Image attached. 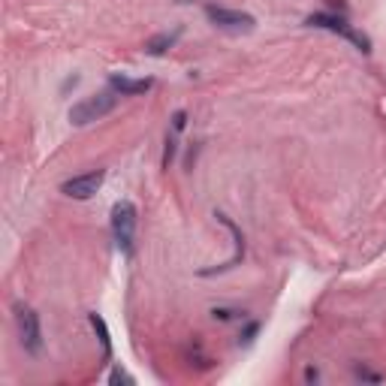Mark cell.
Masks as SVG:
<instances>
[{
	"label": "cell",
	"mask_w": 386,
	"mask_h": 386,
	"mask_svg": "<svg viewBox=\"0 0 386 386\" xmlns=\"http://www.w3.org/2000/svg\"><path fill=\"white\" fill-rule=\"evenodd\" d=\"M136 224H139V208L130 200H118L112 206V239L118 251L130 260L136 254Z\"/></svg>",
	"instance_id": "6da1fadb"
},
{
	"label": "cell",
	"mask_w": 386,
	"mask_h": 386,
	"mask_svg": "<svg viewBox=\"0 0 386 386\" xmlns=\"http://www.w3.org/2000/svg\"><path fill=\"white\" fill-rule=\"evenodd\" d=\"M305 25L329 30V34H338L341 40L357 45V51H362V55H372V40H368L365 34H359V30L347 21V12H311L305 19Z\"/></svg>",
	"instance_id": "7a4b0ae2"
},
{
	"label": "cell",
	"mask_w": 386,
	"mask_h": 386,
	"mask_svg": "<svg viewBox=\"0 0 386 386\" xmlns=\"http://www.w3.org/2000/svg\"><path fill=\"white\" fill-rule=\"evenodd\" d=\"M118 91H100V94H94V97H85V100H79L70 109V124L75 127H85L91 124V121H100L106 118L109 112H115V106H118Z\"/></svg>",
	"instance_id": "3957f363"
},
{
	"label": "cell",
	"mask_w": 386,
	"mask_h": 386,
	"mask_svg": "<svg viewBox=\"0 0 386 386\" xmlns=\"http://www.w3.org/2000/svg\"><path fill=\"white\" fill-rule=\"evenodd\" d=\"M15 323H19V338H21V347H25V353H30V357L43 353L40 314H36L30 305H25V302H19V305H15Z\"/></svg>",
	"instance_id": "277c9868"
},
{
	"label": "cell",
	"mask_w": 386,
	"mask_h": 386,
	"mask_svg": "<svg viewBox=\"0 0 386 386\" xmlns=\"http://www.w3.org/2000/svg\"><path fill=\"white\" fill-rule=\"evenodd\" d=\"M206 19H208L215 27L230 30V34H251V30L256 27V19H254L251 12L226 10V6H215V3L206 6Z\"/></svg>",
	"instance_id": "5b68a950"
},
{
	"label": "cell",
	"mask_w": 386,
	"mask_h": 386,
	"mask_svg": "<svg viewBox=\"0 0 386 386\" xmlns=\"http://www.w3.org/2000/svg\"><path fill=\"white\" fill-rule=\"evenodd\" d=\"M106 181V169H94L85 172V176H73L60 184V193H67L70 200H91Z\"/></svg>",
	"instance_id": "8992f818"
},
{
	"label": "cell",
	"mask_w": 386,
	"mask_h": 386,
	"mask_svg": "<svg viewBox=\"0 0 386 386\" xmlns=\"http://www.w3.org/2000/svg\"><path fill=\"white\" fill-rule=\"evenodd\" d=\"M215 217H217V224H224L226 230L232 232V239H236V256H232V260H226V263H221V266H211V269H200V278H211V275H221V272H230V269H236L239 263L245 260V236H241L239 224L232 221L230 215H224V211H215Z\"/></svg>",
	"instance_id": "52a82bcc"
},
{
	"label": "cell",
	"mask_w": 386,
	"mask_h": 386,
	"mask_svg": "<svg viewBox=\"0 0 386 386\" xmlns=\"http://www.w3.org/2000/svg\"><path fill=\"white\" fill-rule=\"evenodd\" d=\"M109 88L118 91L121 97H139V94H148V91L154 88V79H151V75H145V79H130V75H124V73H112Z\"/></svg>",
	"instance_id": "ba28073f"
},
{
	"label": "cell",
	"mask_w": 386,
	"mask_h": 386,
	"mask_svg": "<svg viewBox=\"0 0 386 386\" xmlns=\"http://www.w3.org/2000/svg\"><path fill=\"white\" fill-rule=\"evenodd\" d=\"M178 40H181V27H176V30H163V34H157V36H151V40H145V55L160 58V55H166V51H169Z\"/></svg>",
	"instance_id": "9c48e42d"
},
{
	"label": "cell",
	"mask_w": 386,
	"mask_h": 386,
	"mask_svg": "<svg viewBox=\"0 0 386 386\" xmlns=\"http://www.w3.org/2000/svg\"><path fill=\"white\" fill-rule=\"evenodd\" d=\"M88 323L94 326V332H97V338H100V344H103V357L106 359H112V338H109V326H106V320L97 311H91L88 314Z\"/></svg>",
	"instance_id": "30bf717a"
},
{
	"label": "cell",
	"mask_w": 386,
	"mask_h": 386,
	"mask_svg": "<svg viewBox=\"0 0 386 386\" xmlns=\"http://www.w3.org/2000/svg\"><path fill=\"white\" fill-rule=\"evenodd\" d=\"M176 154H178V133H166V142H163V157H160V166L163 169H169L172 163H176Z\"/></svg>",
	"instance_id": "8fae6325"
},
{
	"label": "cell",
	"mask_w": 386,
	"mask_h": 386,
	"mask_svg": "<svg viewBox=\"0 0 386 386\" xmlns=\"http://www.w3.org/2000/svg\"><path fill=\"white\" fill-rule=\"evenodd\" d=\"M353 374H357V381H368V383H381L383 381V374H377V372H372V368H365V365H357L353 368Z\"/></svg>",
	"instance_id": "7c38bea8"
},
{
	"label": "cell",
	"mask_w": 386,
	"mask_h": 386,
	"mask_svg": "<svg viewBox=\"0 0 386 386\" xmlns=\"http://www.w3.org/2000/svg\"><path fill=\"white\" fill-rule=\"evenodd\" d=\"M109 383H112V386H118V383H127V386H130V383H133V377L127 374L121 365H115V368L109 372Z\"/></svg>",
	"instance_id": "4fadbf2b"
},
{
	"label": "cell",
	"mask_w": 386,
	"mask_h": 386,
	"mask_svg": "<svg viewBox=\"0 0 386 386\" xmlns=\"http://www.w3.org/2000/svg\"><path fill=\"white\" fill-rule=\"evenodd\" d=\"M241 311H232V308H211V317L215 320H232V317H239Z\"/></svg>",
	"instance_id": "5bb4252c"
},
{
	"label": "cell",
	"mask_w": 386,
	"mask_h": 386,
	"mask_svg": "<svg viewBox=\"0 0 386 386\" xmlns=\"http://www.w3.org/2000/svg\"><path fill=\"white\" fill-rule=\"evenodd\" d=\"M184 127H187V112H184V109H178L176 115H172V130H176V133H181V130H184Z\"/></svg>",
	"instance_id": "9a60e30c"
},
{
	"label": "cell",
	"mask_w": 386,
	"mask_h": 386,
	"mask_svg": "<svg viewBox=\"0 0 386 386\" xmlns=\"http://www.w3.org/2000/svg\"><path fill=\"white\" fill-rule=\"evenodd\" d=\"M256 329H260V326H256V323H251V326L245 329V338H241V341H245V344H251V341H254V335H256Z\"/></svg>",
	"instance_id": "2e32d148"
},
{
	"label": "cell",
	"mask_w": 386,
	"mask_h": 386,
	"mask_svg": "<svg viewBox=\"0 0 386 386\" xmlns=\"http://www.w3.org/2000/svg\"><path fill=\"white\" fill-rule=\"evenodd\" d=\"M305 381H308V383H317V381H320V372L308 365V368H305Z\"/></svg>",
	"instance_id": "e0dca14e"
},
{
	"label": "cell",
	"mask_w": 386,
	"mask_h": 386,
	"mask_svg": "<svg viewBox=\"0 0 386 386\" xmlns=\"http://www.w3.org/2000/svg\"><path fill=\"white\" fill-rule=\"evenodd\" d=\"M75 85H79V75H73V79H67V82H64V91H70V88H75Z\"/></svg>",
	"instance_id": "ac0fdd59"
}]
</instances>
